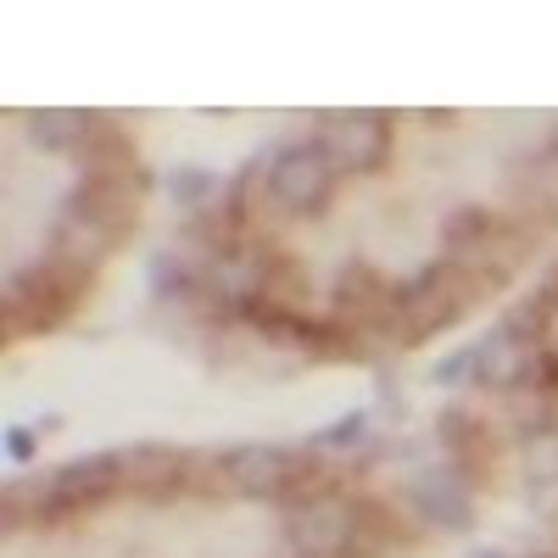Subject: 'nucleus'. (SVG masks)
Instances as JSON below:
<instances>
[{"label": "nucleus", "instance_id": "2", "mask_svg": "<svg viewBox=\"0 0 558 558\" xmlns=\"http://www.w3.org/2000/svg\"><path fill=\"white\" fill-rule=\"evenodd\" d=\"M391 123L380 112H330L318 123V151L330 157L336 173H363L386 157Z\"/></svg>", "mask_w": 558, "mask_h": 558}, {"label": "nucleus", "instance_id": "5", "mask_svg": "<svg viewBox=\"0 0 558 558\" xmlns=\"http://www.w3.org/2000/svg\"><path fill=\"white\" fill-rule=\"evenodd\" d=\"M118 486V458H78L68 463L62 475H51V502L57 508H84V502H101Z\"/></svg>", "mask_w": 558, "mask_h": 558}, {"label": "nucleus", "instance_id": "3", "mask_svg": "<svg viewBox=\"0 0 558 558\" xmlns=\"http://www.w3.org/2000/svg\"><path fill=\"white\" fill-rule=\"evenodd\" d=\"M357 536V514H352V502L341 497H307L296 502V514H291V542L307 547V553H341L352 547Z\"/></svg>", "mask_w": 558, "mask_h": 558}, {"label": "nucleus", "instance_id": "7", "mask_svg": "<svg viewBox=\"0 0 558 558\" xmlns=\"http://www.w3.org/2000/svg\"><path fill=\"white\" fill-rule=\"evenodd\" d=\"M129 470H134V481H140V486H168V481H179L184 463H179L173 452H140V458L129 463Z\"/></svg>", "mask_w": 558, "mask_h": 558}, {"label": "nucleus", "instance_id": "6", "mask_svg": "<svg viewBox=\"0 0 558 558\" xmlns=\"http://www.w3.org/2000/svg\"><path fill=\"white\" fill-rule=\"evenodd\" d=\"M452 307H458V279L452 274H441V268H430L418 286L402 296V324L413 336H430L436 324H447L452 318Z\"/></svg>", "mask_w": 558, "mask_h": 558}, {"label": "nucleus", "instance_id": "1", "mask_svg": "<svg viewBox=\"0 0 558 558\" xmlns=\"http://www.w3.org/2000/svg\"><path fill=\"white\" fill-rule=\"evenodd\" d=\"M336 191V168L318 146H291L268 162V196L291 213H318Z\"/></svg>", "mask_w": 558, "mask_h": 558}, {"label": "nucleus", "instance_id": "4", "mask_svg": "<svg viewBox=\"0 0 558 558\" xmlns=\"http://www.w3.org/2000/svg\"><path fill=\"white\" fill-rule=\"evenodd\" d=\"M223 475L235 481V492H286L291 481H307V463L291 452H274V447H246V452H229L223 458Z\"/></svg>", "mask_w": 558, "mask_h": 558}]
</instances>
